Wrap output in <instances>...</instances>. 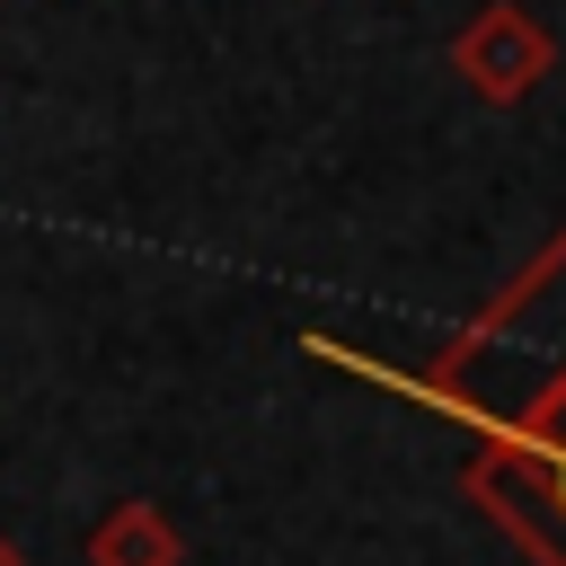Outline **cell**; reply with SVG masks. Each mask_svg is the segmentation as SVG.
Returning <instances> with one entry per match:
<instances>
[{
  "mask_svg": "<svg viewBox=\"0 0 566 566\" xmlns=\"http://www.w3.org/2000/svg\"><path fill=\"white\" fill-rule=\"evenodd\" d=\"M177 531L159 504H115L97 531H88V566H177Z\"/></svg>",
  "mask_w": 566,
  "mask_h": 566,
  "instance_id": "7a4b0ae2",
  "label": "cell"
},
{
  "mask_svg": "<svg viewBox=\"0 0 566 566\" xmlns=\"http://www.w3.org/2000/svg\"><path fill=\"white\" fill-rule=\"evenodd\" d=\"M0 566H18V548H9V539H0Z\"/></svg>",
  "mask_w": 566,
  "mask_h": 566,
  "instance_id": "3957f363",
  "label": "cell"
},
{
  "mask_svg": "<svg viewBox=\"0 0 566 566\" xmlns=\"http://www.w3.org/2000/svg\"><path fill=\"white\" fill-rule=\"evenodd\" d=\"M451 71H460L486 106H513V97H531V88L548 80V35H539V18H531V9L495 0V9H478V18L460 27Z\"/></svg>",
  "mask_w": 566,
  "mask_h": 566,
  "instance_id": "6da1fadb",
  "label": "cell"
},
{
  "mask_svg": "<svg viewBox=\"0 0 566 566\" xmlns=\"http://www.w3.org/2000/svg\"><path fill=\"white\" fill-rule=\"evenodd\" d=\"M557 504H566V460H557Z\"/></svg>",
  "mask_w": 566,
  "mask_h": 566,
  "instance_id": "277c9868",
  "label": "cell"
}]
</instances>
